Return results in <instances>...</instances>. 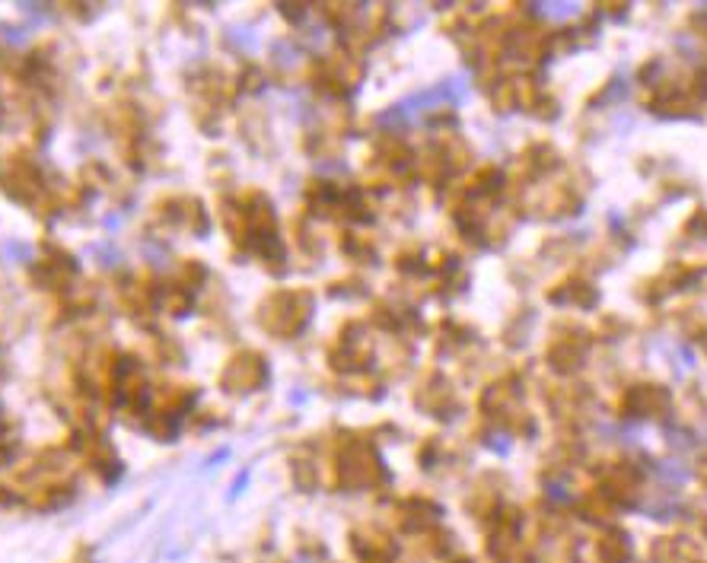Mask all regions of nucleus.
Here are the masks:
<instances>
[{
    "instance_id": "obj_12",
    "label": "nucleus",
    "mask_w": 707,
    "mask_h": 563,
    "mask_svg": "<svg viewBox=\"0 0 707 563\" xmlns=\"http://www.w3.org/2000/svg\"><path fill=\"white\" fill-rule=\"evenodd\" d=\"M672 363H676L679 373H682V369H692V366H695L692 350H688V347H676V350H672Z\"/></svg>"
},
{
    "instance_id": "obj_6",
    "label": "nucleus",
    "mask_w": 707,
    "mask_h": 563,
    "mask_svg": "<svg viewBox=\"0 0 707 563\" xmlns=\"http://www.w3.org/2000/svg\"><path fill=\"white\" fill-rule=\"evenodd\" d=\"M418 404H421V408H427V411H434L437 417H450L446 411H453V392L446 389L443 379H437V382L424 385L421 395H418Z\"/></svg>"
},
{
    "instance_id": "obj_5",
    "label": "nucleus",
    "mask_w": 707,
    "mask_h": 563,
    "mask_svg": "<svg viewBox=\"0 0 707 563\" xmlns=\"http://www.w3.org/2000/svg\"><path fill=\"white\" fill-rule=\"evenodd\" d=\"M641 487V471H637L631 462H615L606 468V497H618V500H631Z\"/></svg>"
},
{
    "instance_id": "obj_11",
    "label": "nucleus",
    "mask_w": 707,
    "mask_h": 563,
    "mask_svg": "<svg viewBox=\"0 0 707 563\" xmlns=\"http://www.w3.org/2000/svg\"><path fill=\"white\" fill-rule=\"evenodd\" d=\"M657 471L663 474L666 481H672V484H682L688 478V471L682 465H672V462H657Z\"/></svg>"
},
{
    "instance_id": "obj_2",
    "label": "nucleus",
    "mask_w": 707,
    "mask_h": 563,
    "mask_svg": "<svg viewBox=\"0 0 707 563\" xmlns=\"http://www.w3.org/2000/svg\"><path fill=\"white\" fill-rule=\"evenodd\" d=\"M586 347H590V334L580 331V328H567V331H558L555 341L548 347V363L555 373H574L580 366Z\"/></svg>"
},
{
    "instance_id": "obj_4",
    "label": "nucleus",
    "mask_w": 707,
    "mask_h": 563,
    "mask_svg": "<svg viewBox=\"0 0 707 563\" xmlns=\"http://www.w3.org/2000/svg\"><path fill=\"white\" fill-rule=\"evenodd\" d=\"M551 303H561V306H580V309H593L599 303V293L590 280L583 277H567L564 284H558L555 290H548Z\"/></svg>"
},
{
    "instance_id": "obj_9",
    "label": "nucleus",
    "mask_w": 707,
    "mask_h": 563,
    "mask_svg": "<svg viewBox=\"0 0 707 563\" xmlns=\"http://www.w3.org/2000/svg\"><path fill=\"white\" fill-rule=\"evenodd\" d=\"M688 239H707V207H698L692 217L685 220V230Z\"/></svg>"
},
{
    "instance_id": "obj_1",
    "label": "nucleus",
    "mask_w": 707,
    "mask_h": 563,
    "mask_svg": "<svg viewBox=\"0 0 707 563\" xmlns=\"http://www.w3.org/2000/svg\"><path fill=\"white\" fill-rule=\"evenodd\" d=\"M622 408L634 417H663L672 408V395L666 385L641 382V385H631V389L625 392Z\"/></svg>"
},
{
    "instance_id": "obj_8",
    "label": "nucleus",
    "mask_w": 707,
    "mask_h": 563,
    "mask_svg": "<svg viewBox=\"0 0 707 563\" xmlns=\"http://www.w3.org/2000/svg\"><path fill=\"white\" fill-rule=\"evenodd\" d=\"M682 331L688 334V338H695L707 347V315L698 312V309H688L682 315Z\"/></svg>"
},
{
    "instance_id": "obj_10",
    "label": "nucleus",
    "mask_w": 707,
    "mask_h": 563,
    "mask_svg": "<svg viewBox=\"0 0 707 563\" xmlns=\"http://www.w3.org/2000/svg\"><path fill=\"white\" fill-rule=\"evenodd\" d=\"M577 4H539V13L545 16H555V20H571V16H577Z\"/></svg>"
},
{
    "instance_id": "obj_13",
    "label": "nucleus",
    "mask_w": 707,
    "mask_h": 563,
    "mask_svg": "<svg viewBox=\"0 0 707 563\" xmlns=\"http://www.w3.org/2000/svg\"><path fill=\"white\" fill-rule=\"evenodd\" d=\"M485 443H488L494 452H507V449H510V439H507V433H488Z\"/></svg>"
},
{
    "instance_id": "obj_7",
    "label": "nucleus",
    "mask_w": 707,
    "mask_h": 563,
    "mask_svg": "<svg viewBox=\"0 0 707 563\" xmlns=\"http://www.w3.org/2000/svg\"><path fill=\"white\" fill-rule=\"evenodd\" d=\"M628 535L625 532H606L602 535V541H599V554L606 557V560H612V563H622L625 557H628Z\"/></svg>"
},
{
    "instance_id": "obj_15",
    "label": "nucleus",
    "mask_w": 707,
    "mask_h": 563,
    "mask_svg": "<svg viewBox=\"0 0 707 563\" xmlns=\"http://www.w3.org/2000/svg\"><path fill=\"white\" fill-rule=\"evenodd\" d=\"M300 563H309V560H300Z\"/></svg>"
},
{
    "instance_id": "obj_14",
    "label": "nucleus",
    "mask_w": 707,
    "mask_h": 563,
    "mask_svg": "<svg viewBox=\"0 0 707 563\" xmlns=\"http://www.w3.org/2000/svg\"><path fill=\"white\" fill-rule=\"evenodd\" d=\"M701 478H704V481H707V459H704V462H701Z\"/></svg>"
},
{
    "instance_id": "obj_3",
    "label": "nucleus",
    "mask_w": 707,
    "mask_h": 563,
    "mask_svg": "<svg viewBox=\"0 0 707 563\" xmlns=\"http://www.w3.org/2000/svg\"><path fill=\"white\" fill-rule=\"evenodd\" d=\"M379 478V459L376 452L364 443H351L341 455V484L364 487Z\"/></svg>"
}]
</instances>
